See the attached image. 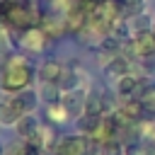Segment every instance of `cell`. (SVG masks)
<instances>
[{"label":"cell","instance_id":"cell-11","mask_svg":"<svg viewBox=\"0 0 155 155\" xmlns=\"http://www.w3.org/2000/svg\"><path fill=\"white\" fill-rule=\"evenodd\" d=\"M17 131H19V136H22L24 140H29L31 136H36V131H39V121H36L34 116L24 114V116H19V121H17Z\"/></svg>","mask_w":155,"mask_h":155},{"label":"cell","instance_id":"cell-3","mask_svg":"<svg viewBox=\"0 0 155 155\" xmlns=\"http://www.w3.org/2000/svg\"><path fill=\"white\" fill-rule=\"evenodd\" d=\"M131 51L138 58L155 56V31H150V29H136V34L131 39Z\"/></svg>","mask_w":155,"mask_h":155},{"label":"cell","instance_id":"cell-15","mask_svg":"<svg viewBox=\"0 0 155 155\" xmlns=\"http://www.w3.org/2000/svg\"><path fill=\"white\" fill-rule=\"evenodd\" d=\"M128 73V58H111L109 63H107V75H111V78H124Z\"/></svg>","mask_w":155,"mask_h":155},{"label":"cell","instance_id":"cell-14","mask_svg":"<svg viewBox=\"0 0 155 155\" xmlns=\"http://www.w3.org/2000/svg\"><path fill=\"white\" fill-rule=\"evenodd\" d=\"M99 121H102V116L82 114V116H78V131H80V133H85V136H92V133H94V128L99 126Z\"/></svg>","mask_w":155,"mask_h":155},{"label":"cell","instance_id":"cell-23","mask_svg":"<svg viewBox=\"0 0 155 155\" xmlns=\"http://www.w3.org/2000/svg\"><path fill=\"white\" fill-rule=\"evenodd\" d=\"M0 15H2V2H0Z\"/></svg>","mask_w":155,"mask_h":155},{"label":"cell","instance_id":"cell-12","mask_svg":"<svg viewBox=\"0 0 155 155\" xmlns=\"http://www.w3.org/2000/svg\"><path fill=\"white\" fill-rule=\"evenodd\" d=\"M61 87H58V82H41V99L46 102V104H56V102H61Z\"/></svg>","mask_w":155,"mask_h":155},{"label":"cell","instance_id":"cell-6","mask_svg":"<svg viewBox=\"0 0 155 155\" xmlns=\"http://www.w3.org/2000/svg\"><path fill=\"white\" fill-rule=\"evenodd\" d=\"M85 94L80 92V90H70V92H65L63 97H61V104L65 107V111H68V116H82L85 114Z\"/></svg>","mask_w":155,"mask_h":155},{"label":"cell","instance_id":"cell-21","mask_svg":"<svg viewBox=\"0 0 155 155\" xmlns=\"http://www.w3.org/2000/svg\"><path fill=\"white\" fill-rule=\"evenodd\" d=\"M145 155H155V143H148L145 145Z\"/></svg>","mask_w":155,"mask_h":155},{"label":"cell","instance_id":"cell-26","mask_svg":"<svg viewBox=\"0 0 155 155\" xmlns=\"http://www.w3.org/2000/svg\"><path fill=\"white\" fill-rule=\"evenodd\" d=\"M119 2H121V0H119Z\"/></svg>","mask_w":155,"mask_h":155},{"label":"cell","instance_id":"cell-13","mask_svg":"<svg viewBox=\"0 0 155 155\" xmlns=\"http://www.w3.org/2000/svg\"><path fill=\"white\" fill-rule=\"evenodd\" d=\"M104 111H107V102H104V97H99V94H90V97L85 99V114L104 116Z\"/></svg>","mask_w":155,"mask_h":155},{"label":"cell","instance_id":"cell-4","mask_svg":"<svg viewBox=\"0 0 155 155\" xmlns=\"http://www.w3.org/2000/svg\"><path fill=\"white\" fill-rule=\"evenodd\" d=\"M90 136H65L53 143V155H85Z\"/></svg>","mask_w":155,"mask_h":155},{"label":"cell","instance_id":"cell-9","mask_svg":"<svg viewBox=\"0 0 155 155\" xmlns=\"http://www.w3.org/2000/svg\"><path fill=\"white\" fill-rule=\"evenodd\" d=\"M63 70L65 68L58 61H44L41 68H39V78H41V82H58L61 75H63Z\"/></svg>","mask_w":155,"mask_h":155},{"label":"cell","instance_id":"cell-8","mask_svg":"<svg viewBox=\"0 0 155 155\" xmlns=\"http://www.w3.org/2000/svg\"><path fill=\"white\" fill-rule=\"evenodd\" d=\"M119 111H121V116H124L126 121H131V124H133V121H140V119L145 116V104H143L140 99H136V97H133V99H126V102H124V107H121Z\"/></svg>","mask_w":155,"mask_h":155},{"label":"cell","instance_id":"cell-2","mask_svg":"<svg viewBox=\"0 0 155 155\" xmlns=\"http://www.w3.org/2000/svg\"><path fill=\"white\" fill-rule=\"evenodd\" d=\"M2 19H7L12 27L17 29H29L36 22V15L31 12V7L24 0H15V2H2Z\"/></svg>","mask_w":155,"mask_h":155},{"label":"cell","instance_id":"cell-19","mask_svg":"<svg viewBox=\"0 0 155 155\" xmlns=\"http://www.w3.org/2000/svg\"><path fill=\"white\" fill-rule=\"evenodd\" d=\"M99 153H102V155H121L124 148H121V143H119L116 138H111V140H107V143L99 145Z\"/></svg>","mask_w":155,"mask_h":155},{"label":"cell","instance_id":"cell-18","mask_svg":"<svg viewBox=\"0 0 155 155\" xmlns=\"http://www.w3.org/2000/svg\"><path fill=\"white\" fill-rule=\"evenodd\" d=\"M58 87H61L63 92L78 90V78H75V73H70V70H63V75H61V80H58Z\"/></svg>","mask_w":155,"mask_h":155},{"label":"cell","instance_id":"cell-5","mask_svg":"<svg viewBox=\"0 0 155 155\" xmlns=\"http://www.w3.org/2000/svg\"><path fill=\"white\" fill-rule=\"evenodd\" d=\"M46 41H48V34H46L41 27H29V29H24V31H22V39H19V44H22L27 51H34V53L44 51Z\"/></svg>","mask_w":155,"mask_h":155},{"label":"cell","instance_id":"cell-20","mask_svg":"<svg viewBox=\"0 0 155 155\" xmlns=\"http://www.w3.org/2000/svg\"><path fill=\"white\" fill-rule=\"evenodd\" d=\"M7 155H27V143H12L7 148Z\"/></svg>","mask_w":155,"mask_h":155},{"label":"cell","instance_id":"cell-1","mask_svg":"<svg viewBox=\"0 0 155 155\" xmlns=\"http://www.w3.org/2000/svg\"><path fill=\"white\" fill-rule=\"evenodd\" d=\"M31 75H34V70H31L27 56L15 53V56H10L5 61V68H2V75H0V85L7 92H22V90L29 87Z\"/></svg>","mask_w":155,"mask_h":155},{"label":"cell","instance_id":"cell-7","mask_svg":"<svg viewBox=\"0 0 155 155\" xmlns=\"http://www.w3.org/2000/svg\"><path fill=\"white\" fill-rule=\"evenodd\" d=\"M7 102H10V104L24 116V114H29V111L36 107V94H34L31 90H22V92H17L15 97H10Z\"/></svg>","mask_w":155,"mask_h":155},{"label":"cell","instance_id":"cell-16","mask_svg":"<svg viewBox=\"0 0 155 155\" xmlns=\"http://www.w3.org/2000/svg\"><path fill=\"white\" fill-rule=\"evenodd\" d=\"M19 116H22V114H19L10 102H2V111H0V124H2V126H17Z\"/></svg>","mask_w":155,"mask_h":155},{"label":"cell","instance_id":"cell-24","mask_svg":"<svg viewBox=\"0 0 155 155\" xmlns=\"http://www.w3.org/2000/svg\"><path fill=\"white\" fill-rule=\"evenodd\" d=\"M0 111H2V102H0Z\"/></svg>","mask_w":155,"mask_h":155},{"label":"cell","instance_id":"cell-17","mask_svg":"<svg viewBox=\"0 0 155 155\" xmlns=\"http://www.w3.org/2000/svg\"><path fill=\"white\" fill-rule=\"evenodd\" d=\"M46 114H48V119H51L53 124H63V121L68 119V111H65V107H63L61 102L48 104V107H46Z\"/></svg>","mask_w":155,"mask_h":155},{"label":"cell","instance_id":"cell-10","mask_svg":"<svg viewBox=\"0 0 155 155\" xmlns=\"http://www.w3.org/2000/svg\"><path fill=\"white\" fill-rule=\"evenodd\" d=\"M138 85H140V78H138V75H131V73H126L124 78H119L116 92H119L121 97H133V94H136V90H138Z\"/></svg>","mask_w":155,"mask_h":155},{"label":"cell","instance_id":"cell-22","mask_svg":"<svg viewBox=\"0 0 155 155\" xmlns=\"http://www.w3.org/2000/svg\"><path fill=\"white\" fill-rule=\"evenodd\" d=\"M0 155H5V148H2V145H0Z\"/></svg>","mask_w":155,"mask_h":155},{"label":"cell","instance_id":"cell-25","mask_svg":"<svg viewBox=\"0 0 155 155\" xmlns=\"http://www.w3.org/2000/svg\"><path fill=\"white\" fill-rule=\"evenodd\" d=\"M153 31H155V27H153Z\"/></svg>","mask_w":155,"mask_h":155}]
</instances>
